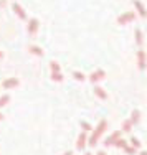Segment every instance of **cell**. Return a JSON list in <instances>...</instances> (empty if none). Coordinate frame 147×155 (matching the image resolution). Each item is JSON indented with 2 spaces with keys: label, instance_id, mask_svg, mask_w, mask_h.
Segmentation results:
<instances>
[{
  "label": "cell",
  "instance_id": "6da1fadb",
  "mask_svg": "<svg viewBox=\"0 0 147 155\" xmlns=\"http://www.w3.org/2000/svg\"><path fill=\"white\" fill-rule=\"evenodd\" d=\"M108 129V120L106 119H102V120H99V124H98V127L93 130V134H91V137L88 139V143H89V147H94L98 143V140L101 139V135L104 134V130Z\"/></svg>",
  "mask_w": 147,
  "mask_h": 155
},
{
  "label": "cell",
  "instance_id": "7a4b0ae2",
  "mask_svg": "<svg viewBox=\"0 0 147 155\" xmlns=\"http://www.w3.org/2000/svg\"><path fill=\"white\" fill-rule=\"evenodd\" d=\"M12 10H13V13H15V15H17L18 18H20V20H25V21L28 20L25 8H23V7H22L18 2H13V3H12Z\"/></svg>",
  "mask_w": 147,
  "mask_h": 155
},
{
  "label": "cell",
  "instance_id": "3957f363",
  "mask_svg": "<svg viewBox=\"0 0 147 155\" xmlns=\"http://www.w3.org/2000/svg\"><path fill=\"white\" fill-rule=\"evenodd\" d=\"M134 18H135L134 12H124L122 15L117 17V23H119V25H127V23H131Z\"/></svg>",
  "mask_w": 147,
  "mask_h": 155
},
{
  "label": "cell",
  "instance_id": "277c9868",
  "mask_svg": "<svg viewBox=\"0 0 147 155\" xmlns=\"http://www.w3.org/2000/svg\"><path fill=\"white\" fill-rule=\"evenodd\" d=\"M137 66L141 71H144L147 68V56H145V51L144 50H139L137 51Z\"/></svg>",
  "mask_w": 147,
  "mask_h": 155
},
{
  "label": "cell",
  "instance_id": "5b68a950",
  "mask_svg": "<svg viewBox=\"0 0 147 155\" xmlns=\"http://www.w3.org/2000/svg\"><path fill=\"white\" fill-rule=\"evenodd\" d=\"M132 3H134V8H135V12L139 13V17L147 18V10H145L144 3H142L141 0H132Z\"/></svg>",
  "mask_w": 147,
  "mask_h": 155
},
{
  "label": "cell",
  "instance_id": "8992f818",
  "mask_svg": "<svg viewBox=\"0 0 147 155\" xmlns=\"http://www.w3.org/2000/svg\"><path fill=\"white\" fill-rule=\"evenodd\" d=\"M38 27H40V21H38V18H30V20H28L27 31L30 33V35H36V31H38Z\"/></svg>",
  "mask_w": 147,
  "mask_h": 155
},
{
  "label": "cell",
  "instance_id": "52a82bcc",
  "mask_svg": "<svg viewBox=\"0 0 147 155\" xmlns=\"http://www.w3.org/2000/svg\"><path fill=\"white\" fill-rule=\"evenodd\" d=\"M104 78H106L104 69H96V71H93L89 74V81H91V83H98V81L104 79Z\"/></svg>",
  "mask_w": 147,
  "mask_h": 155
},
{
  "label": "cell",
  "instance_id": "ba28073f",
  "mask_svg": "<svg viewBox=\"0 0 147 155\" xmlns=\"http://www.w3.org/2000/svg\"><path fill=\"white\" fill-rule=\"evenodd\" d=\"M121 134H122V130H116V132H112V134H111L108 139L104 140V145H106V147L114 145V143H116V140H117V139H121Z\"/></svg>",
  "mask_w": 147,
  "mask_h": 155
},
{
  "label": "cell",
  "instance_id": "9c48e42d",
  "mask_svg": "<svg viewBox=\"0 0 147 155\" xmlns=\"http://www.w3.org/2000/svg\"><path fill=\"white\" fill-rule=\"evenodd\" d=\"M18 84H20V81H18L17 78H8V79L2 81V86L5 87V89H13V87L18 86Z\"/></svg>",
  "mask_w": 147,
  "mask_h": 155
},
{
  "label": "cell",
  "instance_id": "30bf717a",
  "mask_svg": "<svg viewBox=\"0 0 147 155\" xmlns=\"http://www.w3.org/2000/svg\"><path fill=\"white\" fill-rule=\"evenodd\" d=\"M86 143H88V134H86V132H81L79 137H78V140H76V149H78V150H84Z\"/></svg>",
  "mask_w": 147,
  "mask_h": 155
},
{
  "label": "cell",
  "instance_id": "8fae6325",
  "mask_svg": "<svg viewBox=\"0 0 147 155\" xmlns=\"http://www.w3.org/2000/svg\"><path fill=\"white\" fill-rule=\"evenodd\" d=\"M28 51H30L32 54H35V56H43V50H42V46H38V45H30L28 46Z\"/></svg>",
  "mask_w": 147,
  "mask_h": 155
},
{
  "label": "cell",
  "instance_id": "7c38bea8",
  "mask_svg": "<svg viewBox=\"0 0 147 155\" xmlns=\"http://www.w3.org/2000/svg\"><path fill=\"white\" fill-rule=\"evenodd\" d=\"M134 36H135V43H137L139 46L144 45V36H142V30H141V28H135Z\"/></svg>",
  "mask_w": 147,
  "mask_h": 155
},
{
  "label": "cell",
  "instance_id": "4fadbf2b",
  "mask_svg": "<svg viewBox=\"0 0 147 155\" xmlns=\"http://www.w3.org/2000/svg\"><path fill=\"white\" fill-rule=\"evenodd\" d=\"M94 94H96L99 99H102V101H104V99H108V94H106V91L102 89V87H99V86L94 87Z\"/></svg>",
  "mask_w": 147,
  "mask_h": 155
},
{
  "label": "cell",
  "instance_id": "5bb4252c",
  "mask_svg": "<svg viewBox=\"0 0 147 155\" xmlns=\"http://www.w3.org/2000/svg\"><path fill=\"white\" fill-rule=\"evenodd\" d=\"M139 120H141V112H139L137 109H134V110L131 112V122H132V124H137Z\"/></svg>",
  "mask_w": 147,
  "mask_h": 155
},
{
  "label": "cell",
  "instance_id": "9a60e30c",
  "mask_svg": "<svg viewBox=\"0 0 147 155\" xmlns=\"http://www.w3.org/2000/svg\"><path fill=\"white\" fill-rule=\"evenodd\" d=\"M50 69H51V73H61V66H60V63L58 61H50Z\"/></svg>",
  "mask_w": 147,
  "mask_h": 155
},
{
  "label": "cell",
  "instance_id": "2e32d148",
  "mask_svg": "<svg viewBox=\"0 0 147 155\" xmlns=\"http://www.w3.org/2000/svg\"><path fill=\"white\" fill-rule=\"evenodd\" d=\"M10 102V94H3V96H0V109L2 107H5L7 104Z\"/></svg>",
  "mask_w": 147,
  "mask_h": 155
},
{
  "label": "cell",
  "instance_id": "e0dca14e",
  "mask_svg": "<svg viewBox=\"0 0 147 155\" xmlns=\"http://www.w3.org/2000/svg\"><path fill=\"white\" fill-rule=\"evenodd\" d=\"M132 125H134V124L131 122V119H126V120H124V124H122V132H131Z\"/></svg>",
  "mask_w": 147,
  "mask_h": 155
},
{
  "label": "cell",
  "instance_id": "ac0fdd59",
  "mask_svg": "<svg viewBox=\"0 0 147 155\" xmlns=\"http://www.w3.org/2000/svg\"><path fill=\"white\" fill-rule=\"evenodd\" d=\"M65 78H63V74L61 73H51V81H55V83H61Z\"/></svg>",
  "mask_w": 147,
  "mask_h": 155
},
{
  "label": "cell",
  "instance_id": "d6986e66",
  "mask_svg": "<svg viewBox=\"0 0 147 155\" xmlns=\"http://www.w3.org/2000/svg\"><path fill=\"white\" fill-rule=\"evenodd\" d=\"M73 78H75L76 81H79V83H81V81H84V79H86V76H84V74H83L81 71H75V73H73Z\"/></svg>",
  "mask_w": 147,
  "mask_h": 155
},
{
  "label": "cell",
  "instance_id": "ffe728a7",
  "mask_svg": "<svg viewBox=\"0 0 147 155\" xmlns=\"http://www.w3.org/2000/svg\"><path fill=\"white\" fill-rule=\"evenodd\" d=\"M124 152H126L127 155H135V152H137V149H134L132 145H126V147H124Z\"/></svg>",
  "mask_w": 147,
  "mask_h": 155
},
{
  "label": "cell",
  "instance_id": "44dd1931",
  "mask_svg": "<svg viewBox=\"0 0 147 155\" xmlns=\"http://www.w3.org/2000/svg\"><path fill=\"white\" fill-rule=\"evenodd\" d=\"M126 145H127V142H126L124 139H117L116 143H114V147H117V149H124Z\"/></svg>",
  "mask_w": 147,
  "mask_h": 155
},
{
  "label": "cell",
  "instance_id": "7402d4cb",
  "mask_svg": "<svg viewBox=\"0 0 147 155\" xmlns=\"http://www.w3.org/2000/svg\"><path fill=\"white\" fill-rule=\"evenodd\" d=\"M81 129H83V132H89L91 130V124L89 122H84V120H83V122H81Z\"/></svg>",
  "mask_w": 147,
  "mask_h": 155
},
{
  "label": "cell",
  "instance_id": "603a6c76",
  "mask_svg": "<svg viewBox=\"0 0 147 155\" xmlns=\"http://www.w3.org/2000/svg\"><path fill=\"white\" fill-rule=\"evenodd\" d=\"M131 143H132V147H134V149H139V147H141V142H139L135 137H131Z\"/></svg>",
  "mask_w": 147,
  "mask_h": 155
},
{
  "label": "cell",
  "instance_id": "cb8c5ba5",
  "mask_svg": "<svg viewBox=\"0 0 147 155\" xmlns=\"http://www.w3.org/2000/svg\"><path fill=\"white\" fill-rule=\"evenodd\" d=\"M96 155H108V153H106V152H104V150H99V152H98Z\"/></svg>",
  "mask_w": 147,
  "mask_h": 155
},
{
  "label": "cell",
  "instance_id": "d4e9b609",
  "mask_svg": "<svg viewBox=\"0 0 147 155\" xmlns=\"http://www.w3.org/2000/svg\"><path fill=\"white\" fill-rule=\"evenodd\" d=\"M63 155H73V152H71V150H68V152H65Z\"/></svg>",
  "mask_w": 147,
  "mask_h": 155
},
{
  "label": "cell",
  "instance_id": "484cf974",
  "mask_svg": "<svg viewBox=\"0 0 147 155\" xmlns=\"http://www.w3.org/2000/svg\"><path fill=\"white\" fill-rule=\"evenodd\" d=\"M141 155H147V150H142V152H141Z\"/></svg>",
  "mask_w": 147,
  "mask_h": 155
},
{
  "label": "cell",
  "instance_id": "4316f807",
  "mask_svg": "<svg viewBox=\"0 0 147 155\" xmlns=\"http://www.w3.org/2000/svg\"><path fill=\"white\" fill-rule=\"evenodd\" d=\"M2 58H3V53H2V51H0V60H2Z\"/></svg>",
  "mask_w": 147,
  "mask_h": 155
},
{
  "label": "cell",
  "instance_id": "83f0119b",
  "mask_svg": "<svg viewBox=\"0 0 147 155\" xmlns=\"http://www.w3.org/2000/svg\"><path fill=\"white\" fill-rule=\"evenodd\" d=\"M2 119H3V114H2V112H0V120H2Z\"/></svg>",
  "mask_w": 147,
  "mask_h": 155
},
{
  "label": "cell",
  "instance_id": "f1b7e54d",
  "mask_svg": "<svg viewBox=\"0 0 147 155\" xmlns=\"http://www.w3.org/2000/svg\"><path fill=\"white\" fill-rule=\"evenodd\" d=\"M84 155H91V153H89V152H86V153H84Z\"/></svg>",
  "mask_w": 147,
  "mask_h": 155
}]
</instances>
